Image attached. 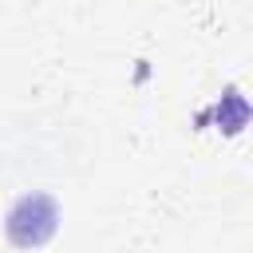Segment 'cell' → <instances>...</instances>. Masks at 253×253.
Here are the masks:
<instances>
[{
	"instance_id": "6da1fadb",
	"label": "cell",
	"mask_w": 253,
	"mask_h": 253,
	"mask_svg": "<svg viewBox=\"0 0 253 253\" xmlns=\"http://www.w3.org/2000/svg\"><path fill=\"white\" fill-rule=\"evenodd\" d=\"M59 233V202L47 190L20 194L4 213V237L12 249H43Z\"/></svg>"
},
{
	"instance_id": "7a4b0ae2",
	"label": "cell",
	"mask_w": 253,
	"mask_h": 253,
	"mask_svg": "<svg viewBox=\"0 0 253 253\" xmlns=\"http://www.w3.org/2000/svg\"><path fill=\"white\" fill-rule=\"evenodd\" d=\"M249 119H253V103L241 95V87H225L206 111H198V126H213V130H221L225 138H233V134H241L245 126H249Z\"/></svg>"
}]
</instances>
